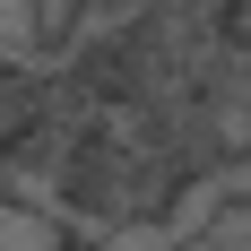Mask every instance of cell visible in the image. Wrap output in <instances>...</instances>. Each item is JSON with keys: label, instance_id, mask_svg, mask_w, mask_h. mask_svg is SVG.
Masks as SVG:
<instances>
[{"label": "cell", "instance_id": "7a4b0ae2", "mask_svg": "<svg viewBox=\"0 0 251 251\" xmlns=\"http://www.w3.org/2000/svg\"><path fill=\"white\" fill-rule=\"evenodd\" d=\"M113 251H174V243H165V226H139V234H122Z\"/></svg>", "mask_w": 251, "mask_h": 251}, {"label": "cell", "instance_id": "6da1fadb", "mask_svg": "<svg viewBox=\"0 0 251 251\" xmlns=\"http://www.w3.org/2000/svg\"><path fill=\"white\" fill-rule=\"evenodd\" d=\"M182 251H251V234H243V208H217V217H208V226L191 234Z\"/></svg>", "mask_w": 251, "mask_h": 251}]
</instances>
